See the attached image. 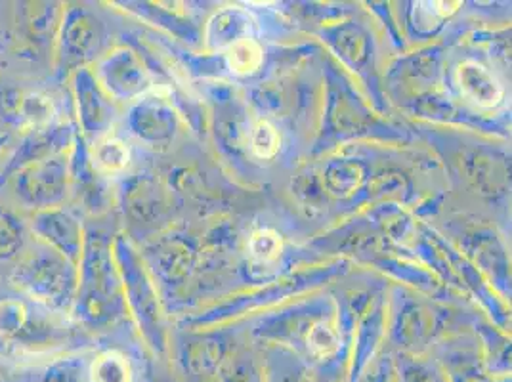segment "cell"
Here are the masks:
<instances>
[{
	"instance_id": "1",
	"label": "cell",
	"mask_w": 512,
	"mask_h": 382,
	"mask_svg": "<svg viewBox=\"0 0 512 382\" xmlns=\"http://www.w3.org/2000/svg\"><path fill=\"white\" fill-rule=\"evenodd\" d=\"M73 329L71 316L25 297L10 283L0 285V352H50Z\"/></svg>"
},
{
	"instance_id": "2",
	"label": "cell",
	"mask_w": 512,
	"mask_h": 382,
	"mask_svg": "<svg viewBox=\"0 0 512 382\" xmlns=\"http://www.w3.org/2000/svg\"><path fill=\"white\" fill-rule=\"evenodd\" d=\"M8 283L25 297L58 314L71 316L77 295L75 264L35 239H31L23 255L12 266Z\"/></svg>"
},
{
	"instance_id": "3",
	"label": "cell",
	"mask_w": 512,
	"mask_h": 382,
	"mask_svg": "<svg viewBox=\"0 0 512 382\" xmlns=\"http://www.w3.org/2000/svg\"><path fill=\"white\" fill-rule=\"evenodd\" d=\"M60 6L48 0L16 2L12 8V33L6 35L4 48L10 46L16 52L14 56L50 67V54L62 22Z\"/></svg>"
},
{
	"instance_id": "4",
	"label": "cell",
	"mask_w": 512,
	"mask_h": 382,
	"mask_svg": "<svg viewBox=\"0 0 512 382\" xmlns=\"http://www.w3.org/2000/svg\"><path fill=\"white\" fill-rule=\"evenodd\" d=\"M2 191L8 193L16 211L33 214L64 207L69 193V161L65 153L16 172Z\"/></svg>"
},
{
	"instance_id": "5",
	"label": "cell",
	"mask_w": 512,
	"mask_h": 382,
	"mask_svg": "<svg viewBox=\"0 0 512 382\" xmlns=\"http://www.w3.org/2000/svg\"><path fill=\"white\" fill-rule=\"evenodd\" d=\"M60 123L58 104L50 92L0 81V125L12 132H27Z\"/></svg>"
},
{
	"instance_id": "6",
	"label": "cell",
	"mask_w": 512,
	"mask_h": 382,
	"mask_svg": "<svg viewBox=\"0 0 512 382\" xmlns=\"http://www.w3.org/2000/svg\"><path fill=\"white\" fill-rule=\"evenodd\" d=\"M73 140L71 127L60 121L50 127L35 128L22 132L16 142L10 144L4 161H0V190L20 170L46 161L56 155H64Z\"/></svg>"
},
{
	"instance_id": "7",
	"label": "cell",
	"mask_w": 512,
	"mask_h": 382,
	"mask_svg": "<svg viewBox=\"0 0 512 382\" xmlns=\"http://www.w3.org/2000/svg\"><path fill=\"white\" fill-rule=\"evenodd\" d=\"M27 226L31 239L56 251L73 264L77 262L81 251V226L71 211L65 207H56L29 214Z\"/></svg>"
},
{
	"instance_id": "8",
	"label": "cell",
	"mask_w": 512,
	"mask_h": 382,
	"mask_svg": "<svg viewBox=\"0 0 512 382\" xmlns=\"http://www.w3.org/2000/svg\"><path fill=\"white\" fill-rule=\"evenodd\" d=\"M94 23L79 8H67L62 14L58 37L54 44L56 73L62 77L71 71L94 48Z\"/></svg>"
},
{
	"instance_id": "9",
	"label": "cell",
	"mask_w": 512,
	"mask_h": 382,
	"mask_svg": "<svg viewBox=\"0 0 512 382\" xmlns=\"http://www.w3.org/2000/svg\"><path fill=\"white\" fill-rule=\"evenodd\" d=\"M73 92L77 100V113L81 127L88 136H92V142L100 136L107 134L104 130V102L98 94V83L88 71H77L73 75Z\"/></svg>"
},
{
	"instance_id": "10",
	"label": "cell",
	"mask_w": 512,
	"mask_h": 382,
	"mask_svg": "<svg viewBox=\"0 0 512 382\" xmlns=\"http://www.w3.org/2000/svg\"><path fill=\"white\" fill-rule=\"evenodd\" d=\"M457 83L472 104L495 107L503 100V86L486 67L478 62H465L457 69Z\"/></svg>"
},
{
	"instance_id": "11",
	"label": "cell",
	"mask_w": 512,
	"mask_h": 382,
	"mask_svg": "<svg viewBox=\"0 0 512 382\" xmlns=\"http://www.w3.org/2000/svg\"><path fill=\"white\" fill-rule=\"evenodd\" d=\"M31 243L27 218L0 203V266L16 264Z\"/></svg>"
},
{
	"instance_id": "12",
	"label": "cell",
	"mask_w": 512,
	"mask_h": 382,
	"mask_svg": "<svg viewBox=\"0 0 512 382\" xmlns=\"http://www.w3.org/2000/svg\"><path fill=\"white\" fill-rule=\"evenodd\" d=\"M88 159L92 169L100 176L111 178L127 169L130 163V149L127 142L119 136L104 134L88 146Z\"/></svg>"
},
{
	"instance_id": "13",
	"label": "cell",
	"mask_w": 512,
	"mask_h": 382,
	"mask_svg": "<svg viewBox=\"0 0 512 382\" xmlns=\"http://www.w3.org/2000/svg\"><path fill=\"white\" fill-rule=\"evenodd\" d=\"M90 382H132V365L123 352L106 350L92 361Z\"/></svg>"
},
{
	"instance_id": "14",
	"label": "cell",
	"mask_w": 512,
	"mask_h": 382,
	"mask_svg": "<svg viewBox=\"0 0 512 382\" xmlns=\"http://www.w3.org/2000/svg\"><path fill=\"white\" fill-rule=\"evenodd\" d=\"M226 60L237 75H251L262 65L264 54L253 37H245L226 48Z\"/></svg>"
},
{
	"instance_id": "15",
	"label": "cell",
	"mask_w": 512,
	"mask_h": 382,
	"mask_svg": "<svg viewBox=\"0 0 512 382\" xmlns=\"http://www.w3.org/2000/svg\"><path fill=\"white\" fill-rule=\"evenodd\" d=\"M279 132L268 121H260L256 123L251 134V148L255 151L256 157L260 159H272L279 151Z\"/></svg>"
},
{
	"instance_id": "16",
	"label": "cell",
	"mask_w": 512,
	"mask_h": 382,
	"mask_svg": "<svg viewBox=\"0 0 512 382\" xmlns=\"http://www.w3.org/2000/svg\"><path fill=\"white\" fill-rule=\"evenodd\" d=\"M281 237L274 230H258L249 241V253L260 262H272L281 255Z\"/></svg>"
},
{
	"instance_id": "17",
	"label": "cell",
	"mask_w": 512,
	"mask_h": 382,
	"mask_svg": "<svg viewBox=\"0 0 512 382\" xmlns=\"http://www.w3.org/2000/svg\"><path fill=\"white\" fill-rule=\"evenodd\" d=\"M308 344L316 354L327 356L337 350L339 340H337L335 331L327 323H318V325H314V329L308 335Z\"/></svg>"
},
{
	"instance_id": "18",
	"label": "cell",
	"mask_w": 512,
	"mask_h": 382,
	"mask_svg": "<svg viewBox=\"0 0 512 382\" xmlns=\"http://www.w3.org/2000/svg\"><path fill=\"white\" fill-rule=\"evenodd\" d=\"M12 144V134L8 132H0V157L6 153V149Z\"/></svg>"
}]
</instances>
